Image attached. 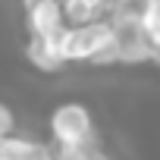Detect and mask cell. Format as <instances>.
Segmentation results:
<instances>
[{"mask_svg":"<svg viewBox=\"0 0 160 160\" xmlns=\"http://www.w3.org/2000/svg\"><path fill=\"white\" fill-rule=\"evenodd\" d=\"M47 132L50 141L57 148H82L85 141H91L94 132V116L82 101H63L50 110L47 119Z\"/></svg>","mask_w":160,"mask_h":160,"instance_id":"cell-1","label":"cell"},{"mask_svg":"<svg viewBox=\"0 0 160 160\" xmlns=\"http://www.w3.org/2000/svg\"><path fill=\"white\" fill-rule=\"evenodd\" d=\"M66 25V10H63V0H38L25 10V28L28 35H53Z\"/></svg>","mask_w":160,"mask_h":160,"instance_id":"cell-2","label":"cell"},{"mask_svg":"<svg viewBox=\"0 0 160 160\" xmlns=\"http://www.w3.org/2000/svg\"><path fill=\"white\" fill-rule=\"evenodd\" d=\"M25 60H28L38 72H44V75H57V72L66 69V63L53 53L50 41L41 38V35H28V41H25Z\"/></svg>","mask_w":160,"mask_h":160,"instance_id":"cell-3","label":"cell"},{"mask_svg":"<svg viewBox=\"0 0 160 160\" xmlns=\"http://www.w3.org/2000/svg\"><path fill=\"white\" fill-rule=\"evenodd\" d=\"M63 10H66V25H72V28H82V25H91L98 19H107L101 0H63Z\"/></svg>","mask_w":160,"mask_h":160,"instance_id":"cell-4","label":"cell"},{"mask_svg":"<svg viewBox=\"0 0 160 160\" xmlns=\"http://www.w3.org/2000/svg\"><path fill=\"white\" fill-rule=\"evenodd\" d=\"M32 151H35V138H25V135L0 138V160H28Z\"/></svg>","mask_w":160,"mask_h":160,"instance_id":"cell-5","label":"cell"},{"mask_svg":"<svg viewBox=\"0 0 160 160\" xmlns=\"http://www.w3.org/2000/svg\"><path fill=\"white\" fill-rule=\"evenodd\" d=\"M88 66H94V69H110V66H122V53H119V41H116V35L91 57V63Z\"/></svg>","mask_w":160,"mask_h":160,"instance_id":"cell-6","label":"cell"},{"mask_svg":"<svg viewBox=\"0 0 160 160\" xmlns=\"http://www.w3.org/2000/svg\"><path fill=\"white\" fill-rule=\"evenodd\" d=\"M141 25H144L151 44L160 47V0H148V7L141 13Z\"/></svg>","mask_w":160,"mask_h":160,"instance_id":"cell-7","label":"cell"},{"mask_svg":"<svg viewBox=\"0 0 160 160\" xmlns=\"http://www.w3.org/2000/svg\"><path fill=\"white\" fill-rule=\"evenodd\" d=\"M7 135H16V116L10 104H0V138H7Z\"/></svg>","mask_w":160,"mask_h":160,"instance_id":"cell-8","label":"cell"},{"mask_svg":"<svg viewBox=\"0 0 160 160\" xmlns=\"http://www.w3.org/2000/svg\"><path fill=\"white\" fill-rule=\"evenodd\" d=\"M28 160H57V144L50 141H35V151Z\"/></svg>","mask_w":160,"mask_h":160,"instance_id":"cell-9","label":"cell"},{"mask_svg":"<svg viewBox=\"0 0 160 160\" xmlns=\"http://www.w3.org/2000/svg\"><path fill=\"white\" fill-rule=\"evenodd\" d=\"M151 63H154V66H160V47H154V57H151Z\"/></svg>","mask_w":160,"mask_h":160,"instance_id":"cell-10","label":"cell"}]
</instances>
